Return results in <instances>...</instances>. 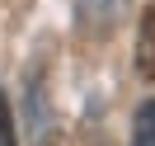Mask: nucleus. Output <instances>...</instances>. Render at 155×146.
<instances>
[{"mask_svg":"<svg viewBox=\"0 0 155 146\" xmlns=\"http://www.w3.org/2000/svg\"><path fill=\"white\" fill-rule=\"evenodd\" d=\"M127 5H132V0H75V19H80V29H89V33H113L117 19L127 14Z\"/></svg>","mask_w":155,"mask_h":146,"instance_id":"obj_1","label":"nucleus"},{"mask_svg":"<svg viewBox=\"0 0 155 146\" xmlns=\"http://www.w3.org/2000/svg\"><path fill=\"white\" fill-rule=\"evenodd\" d=\"M136 76L155 85V5H146L136 24Z\"/></svg>","mask_w":155,"mask_h":146,"instance_id":"obj_2","label":"nucleus"},{"mask_svg":"<svg viewBox=\"0 0 155 146\" xmlns=\"http://www.w3.org/2000/svg\"><path fill=\"white\" fill-rule=\"evenodd\" d=\"M132 146H155V99H146L136 108V123H132Z\"/></svg>","mask_w":155,"mask_h":146,"instance_id":"obj_3","label":"nucleus"},{"mask_svg":"<svg viewBox=\"0 0 155 146\" xmlns=\"http://www.w3.org/2000/svg\"><path fill=\"white\" fill-rule=\"evenodd\" d=\"M0 146H19L14 137V113H10V99L0 94Z\"/></svg>","mask_w":155,"mask_h":146,"instance_id":"obj_4","label":"nucleus"}]
</instances>
